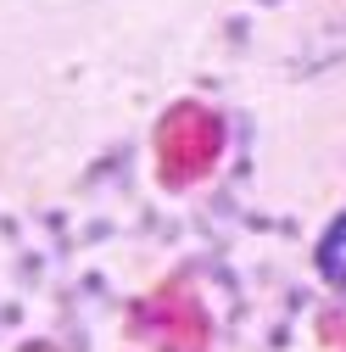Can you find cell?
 Masks as SVG:
<instances>
[{"label":"cell","instance_id":"cell-1","mask_svg":"<svg viewBox=\"0 0 346 352\" xmlns=\"http://www.w3.org/2000/svg\"><path fill=\"white\" fill-rule=\"evenodd\" d=\"M224 157V118L207 101H173L157 123V179L168 190H185L207 179Z\"/></svg>","mask_w":346,"mask_h":352},{"label":"cell","instance_id":"cell-2","mask_svg":"<svg viewBox=\"0 0 346 352\" xmlns=\"http://www.w3.org/2000/svg\"><path fill=\"white\" fill-rule=\"evenodd\" d=\"M128 336L151 352H207L212 346V319L207 302L196 296L190 280H162L128 307Z\"/></svg>","mask_w":346,"mask_h":352},{"label":"cell","instance_id":"cell-3","mask_svg":"<svg viewBox=\"0 0 346 352\" xmlns=\"http://www.w3.org/2000/svg\"><path fill=\"white\" fill-rule=\"evenodd\" d=\"M324 341H335V346L346 352V324H341V319H324Z\"/></svg>","mask_w":346,"mask_h":352}]
</instances>
